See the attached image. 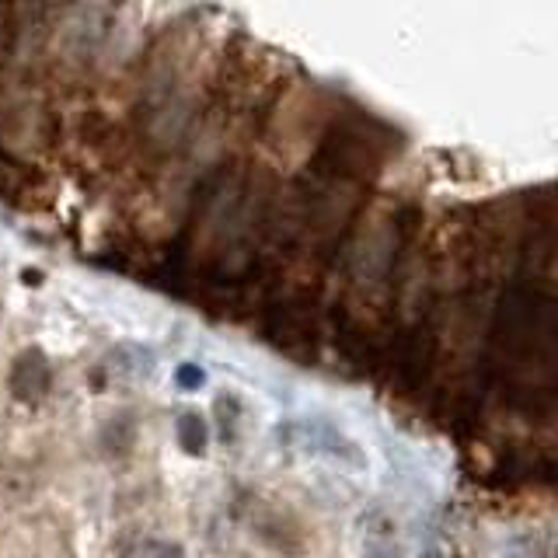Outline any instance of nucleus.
<instances>
[{"label": "nucleus", "instance_id": "1", "mask_svg": "<svg viewBox=\"0 0 558 558\" xmlns=\"http://www.w3.org/2000/svg\"><path fill=\"white\" fill-rule=\"evenodd\" d=\"M276 444L279 450L296 453V458H314V461H331L349 471H366V450L360 440H353L342 426L322 415H296L276 426Z\"/></svg>", "mask_w": 558, "mask_h": 558}, {"label": "nucleus", "instance_id": "2", "mask_svg": "<svg viewBox=\"0 0 558 558\" xmlns=\"http://www.w3.org/2000/svg\"><path fill=\"white\" fill-rule=\"evenodd\" d=\"M244 523H248L252 537H258L262 545L272 548L276 555L296 558L307 551V531L287 506L269 502V499H252L244 506Z\"/></svg>", "mask_w": 558, "mask_h": 558}, {"label": "nucleus", "instance_id": "3", "mask_svg": "<svg viewBox=\"0 0 558 558\" xmlns=\"http://www.w3.org/2000/svg\"><path fill=\"white\" fill-rule=\"evenodd\" d=\"M52 388V363L39 345H28L14 356L8 371V391L22 405H39Z\"/></svg>", "mask_w": 558, "mask_h": 558}, {"label": "nucleus", "instance_id": "4", "mask_svg": "<svg viewBox=\"0 0 558 558\" xmlns=\"http://www.w3.org/2000/svg\"><path fill=\"white\" fill-rule=\"evenodd\" d=\"M269 339L279 349H287V353L301 356V349L311 345V339H314V318H311L307 304H301V301L279 304L269 314Z\"/></svg>", "mask_w": 558, "mask_h": 558}, {"label": "nucleus", "instance_id": "5", "mask_svg": "<svg viewBox=\"0 0 558 558\" xmlns=\"http://www.w3.org/2000/svg\"><path fill=\"white\" fill-rule=\"evenodd\" d=\"M109 371L119 380H147L154 374V356L140 345H119L109 356Z\"/></svg>", "mask_w": 558, "mask_h": 558}, {"label": "nucleus", "instance_id": "6", "mask_svg": "<svg viewBox=\"0 0 558 558\" xmlns=\"http://www.w3.org/2000/svg\"><path fill=\"white\" fill-rule=\"evenodd\" d=\"M174 436H179V447L189 453V458H203L206 444H209V429H206V418L199 412H182L179 423H174Z\"/></svg>", "mask_w": 558, "mask_h": 558}, {"label": "nucleus", "instance_id": "7", "mask_svg": "<svg viewBox=\"0 0 558 558\" xmlns=\"http://www.w3.org/2000/svg\"><path fill=\"white\" fill-rule=\"evenodd\" d=\"M133 415H112V423L105 426V433H101V444L109 447L112 453H126L133 444H136V429H126L122 433V426L130 423Z\"/></svg>", "mask_w": 558, "mask_h": 558}, {"label": "nucleus", "instance_id": "8", "mask_svg": "<svg viewBox=\"0 0 558 558\" xmlns=\"http://www.w3.org/2000/svg\"><path fill=\"white\" fill-rule=\"evenodd\" d=\"M217 415H220V433H223V440H238V423H241V401L234 395H220L217 398Z\"/></svg>", "mask_w": 558, "mask_h": 558}, {"label": "nucleus", "instance_id": "9", "mask_svg": "<svg viewBox=\"0 0 558 558\" xmlns=\"http://www.w3.org/2000/svg\"><path fill=\"white\" fill-rule=\"evenodd\" d=\"M126 558H182V548L171 545V541L144 537V541H136L133 548H126Z\"/></svg>", "mask_w": 558, "mask_h": 558}, {"label": "nucleus", "instance_id": "10", "mask_svg": "<svg viewBox=\"0 0 558 558\" xmlns=\"http://www.w3.org/2000/svg\"><path fill=\"white\" fill-rule=\"evenodd\" d=\"M363 558H401V551L391 541L388 527L371 531V537H366V545H363Z\"/></svg>", "mask_w": 558, "mask_h": 558}, {"label": "nucleus", "instance_id": "11", "mask_svg": "<svg viewBox=\"0 0 558 558\" xmlns=\"http://www.w3.org/2000/svg\"><path fill=\"white\" fill-rule=\"evenodd\" d=\"M174 380H179V388H185V391H199V388H203V380H206V374L199 371L196 363H182L179 371H174Z\"/></svg>", "mask_w": 558, "mask_h": 558}, {"label": "nucleus", "instance_id": "12", "mask_svg": "<svg viewBox=\"0 0 558 558\" xmlns=\"http://www.w3.org/2000/svg\"><path fill=\"white\" fill-rule=\"evenodd\" d=\"M418 558H447V555H444L440 548H426V551H423V555H418Z\"/></svg>", "mask_w": 558, "mask_h": 558}]
</instances>
